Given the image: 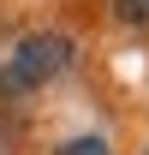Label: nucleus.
Instances as JSON below:
<instances>
[{"mask_svg":"<svg viewBox=\"0 0 149 155\" xmlns=\"http://www.w3.org/2000/svg\"><path fill=\"white\" fill-rule=\"evenodd\" d=\"M66 66H72V42L60 30H36V36L12 42V54L0 60V101H18L42 84H54Z\"/></svg>","mask_w":149,"mask_h":155,"instance_id":"obj_1","label":"nucleus"},{"mask_svg":"<svg viewBox=\"0 0 149 155\" xmlns=\"http://www.w3.org/2000/svg\"><path fill=\"white\" fill-rule=\"evenodd\" d=\"M54 155H108V143H101V137H72V143H60Z\"/></svg>","mask_w":149,"mask_h":155,"instance_id":"obj_2","label":"nucleus"},{"mask_svg":"<svg viewBox=\"0 0 149 155\" xmlns=\"http://www.w3.org/2000/svg\"><path fill=\"white\" fill-rule=\"evenodd\" d=\"M113 12L125 24H149V0H113Z\"/></svg>","mask_w":149,"mask_h":155,"instance_id":"obj_3","label":"nucleus"},{"mask_svg":"<svg viewBox=\"0 0 149 155\" xmlns=\"http://www.w3.org/2000/svg\"><path fill=\"white\" fill-rule=\"evenodd\" d=\"M6 143H12V137H6V125H0V155H6Z\"/></svg>","mask_w":149,"mask_h":155,"instance_id":"obj_4","label":"nucleus"},{"mask_svg":"<svg viewBox=\"0 0 149 155\" xmlns=\"http://www.w3.org/2000/svg\"><path fill=\"white\" fill-rule=\"evenodd\" d=\"M143 155H149V149H143Z\"/></svg>","mask_w":149,"mask_h":155,"instance_id":"obj_5","label":"nucleus"}]
</instances>
